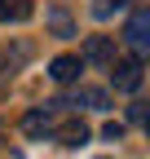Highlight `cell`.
Here are the masks:
<instances>
[{
  "label": "cell",
  "mask_w": 150,
  "mask_h": 159,
  "mask_svg": "<svg viewBox=\"0 0 150 159\" xmlns=\"http://www.w3.org/2000/svg\"><path fill=\"white\" fill-rule=\"evenodd\" d=\"M110 84H115L119 93H137V84H141V62H137V57L110 62Z\"/></svg>",
  "instance_id": "1"
},
{
  "label": "cell",
  "mask_w": 150,
  "mask_h": 159,
  "mask_svg": "<svg viewBox=\"0 0 150 159\" xmlns=\"http://www.w3.org/2000/svg\"><path fill=\"white\" fill-rule=\"evenodd\" d=\"M124 35H128V44H133L137 53H150V9H137L133 18H128Z\"/></svg>",
  "instance_id": "2"
},
{
  "label": "cell",
  "mask_w": 150,
  "mask_h": 159,
  "mask_svg": "<svg viewBox=\"0 0 150 159\" xmlns=\"http://www.w3.org/2000/svg\"><path fill=\"white\" fill-rule=\"evenodd\" d=\"M84 71V57H75V53H62V57H53L49 62V75L58 80V84H75Z\"/></svg>",
  "instance_id": "3"
},
{
  "label": "cell",
  "mask_w": 150,
  "mask_h": 159,
  "mask_svg": "<svg viewBox=\"0 0 150 159\" xmlns=\"http://www.w3.org/2000/svg\"><path fill=\"white\" fill-rule=\"evenodd\" d=\"M80 57H84V62H97V66H110V62H115V44H110L106 35H88Z\"/></svg>",
  "instance_id": "4"
},
{
  "label": "cell",
  "mask_w": 150,
  "mask_h": 159,
  "mask_svg": "<svg viewBox=\"0 0 150 159\" xmlns=\"http://www.w3.org/2000/svg\"><path fill=\"white\" fill-rule=\"evenodd\" d=\"M35 13L31 0H0V22H27Z\"/></svg>",
  "instance_id": "5"
},
{
  "label": "cell",
  "mask_w": 150,
  "mask_h": 159,
  "mask_svg": "<svg viewBox=\"0 0 150 159\" xmlns=\"http://www.w3.org/2000/svg\"><path fill=\"white\" fill-rule=\"evenodd\" d=\"M58 142H62L66 150L84 146V142H88V128H84V119H71V124H62V128H58Z\"/></svg>",
  "instance_id": "6"
},
{
  "label": "cell",
  "mask_w": 150,
  "mask_h": 159,
  "mask_svg": "<svg viewBox=\"0 0 150 159\" xmlns=\"http://www.w3.org/2000/svg\"><path fill=\"white\" fill-rule=\"evenodd\" d=\"M22 133H27V137H44V133H49V115H44V111H27Z\"/></svg>",
  "instance_id": "7"
},
{
  "label": "cell",
  "mask_w": 150,
  "mask_h": 159,
  "mask_svg": "<svg viewBox=\"0 0 150 159\" xmlns=\"http://www.w3.org/2000/svg\"><path fill=\"white\" fill-rule=\"evenodd\" d=\"M133 5V0H97V5H93V18H110L115 9H128Z\"/></svg>",
  "instance_id": "8"
},
{
  "label": "cell",
  "mask_w": 150,
  "mask_h": 159,
  "mask_svg": "<svg viewBox=\"0 0 150 159\" xmlns=\"http://www.w3.org/2000/svg\"><path fill=\"white\" fill-rule=\"evenodd\" d=\"M49 22H53V31H58V35H71V18H66V9H53Z\"/></svg>",
  "instance_id": "9"
},
{
  "label": "cell",
  "mask_w": 150,
  "mask_h": 159,
  "mask_svg": "<svg viewBox=\"0 0 150 159\" xmlns=\"http://www.w3.org/2000/svg\"><path fill=\"white\" fill-rule=\"evenodd\" d=\"M75 102H88V106H106V93H97V89H80V97Z\"/></svg>",
  "instance_id": "10"
},
{
  "label": "cell",
  "mask_w": 150,
  "mask_h": 159,
  "mask_svg": "<svg viewBox=\"0 0 150 159\" xmlns=\"http://www.w3.org/2000/svg\"><path fill=\"white\" fill-rule=\"evenodd\" d=\"M102 137H106V142H119V137H124V124H115V119H110V124L102 128Z\"/></svg>",
  "instance_id": "11"
},
{
  "label": "cell",
  "mask_w": 150,
  "mask_h": 159,
  "mask_svg": "<svg viewBox=\"0 0 150 159\" xmlns=\"http://www.w3.org/2000/svg\"><path fill=\"white\" fill-rule=\"evenodd\" d=\"M146 137H150V115H146Z\"/></svg>",
  "instance_id": "12"
}]
</instances>
